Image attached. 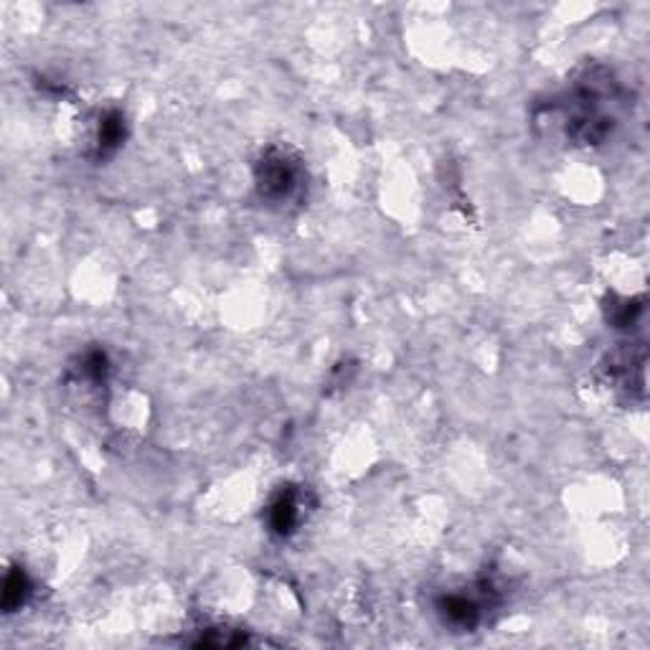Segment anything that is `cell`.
<instances>
[{
	"label": "cell",
	"instance_id": "obj_1",
	"mask_svg": "<svg viewBox=\"0 0 650 650\" xmlns=\"http://www.w3.org/2000/svg\"><path fill=\"white\" fill-rule=\"evenodd\" d=\"M615 104L618 102H615L612 79H600L597 69H587L557 104L567 138L575 145H600L618 125Z\"/></svg>",
	"mask_w": 650,
	"mask_h": 650
},
{
	"label": "cell",
	"instance_id": "obj_2",
	"mask_svg": "<svg viewBox=\"0 0 650 650\" xmlns=\"http://www.w3.org/2000/svg\"><path fill=\"white\" fill-rule=\"evenodd\" d=\"M254 191L270 206H287L303 199L307 173L303 158L287 145H267L254 161Z\"/></svg>",
	"mask_w": 650,
	"mask_h": 650
},
{
	"label": "cell",
	"instance_id": "obj_3",
	"mask_svg": "<svg viewBox=\"0 0 650 650\" xmlns=\"http://www.w3.org/2000/svg\"><path fill=\"white\" fill-rule=\"evenodd\" d=\"M504 595L490 577H478L476 582L460 590H447L435 597V612L445 628L453 632H476L488 615L498 608Z\"/></svg>",
	"mask_w": 650,
	"mask_h": 650
},
{
	"label": "cell",
	"instance_id": "obj_4",
	"mask_svg": "<svg viewBox=\"0 0 650 650\" xmlns=\"http://www.w3.org/2000/svg\"><path fill=\"white\" fill-rule=\"evenodd\" d=\"M305 514H307V490L297 486H283L267 504V511H265L267 531L280 541L293 539V536L301 531Z\"/></svg>",
	"mask_w": 650,
	"mask_h": 650
},
{
	"label": "cell",
	"instance_id": "obj_5",
	"mask_svg": "<svg viewBox=\"0 0 650 650\" xmlns=\"http://www.w3.org/2000/svg\"><path fill=\"white\" fill-rule=\"evenodd\" d=\"M128 138V122L120 110H108L100 118V125H97V138H94V161H110L122 145H125Z\"/></svg>",
	"mask_w": 650,
	"mask_h": 650
},
{
	"label": "cell",
	"instance_id": "obj_6",
	"mask_svg": "<svg viewBox=\"0 0 650 650\" xmlns=\"http://www.w3.org/2000/svg\"><path fill=\"white\" fill-rule=\"evenodd\" d=\"M33 595V582L29 572L21 565L8 567L3 577V597H0V605H3L6 615H16L26 608V602L31 600Z\"/></svg>",
	"mask_w": 650,
	"mask_h": 650
},
{
	"label": "cell",
	"instance_id": "obj_7",
	"mask_svg": "<svg viewBox=\"0 0 650 650\" xmlns=\"http://www.w3.org/2000/svg\"><path fill=\"white\" fill-rule=\"evenodd\" d=\"M108 372H110L108 354H104V351H100V348L87 351V354L79 358V366H77L79 379L100 384V382H104V376H108Z\"/></svg>",
	"mask_w": 650,
	"mask_h": 650
},
{
	"label": "cell",
	"instance_id": "obj_8",
	"mask_svg": "<svg viewBox=\"0 0 650 650\" xmlns=\"http://www.w3.org/2000/svg\"><path fill=\"white\" fill-rule=\"evenodd\" d=\"M605 311H608V323H612L615 328H630V325L640 318V313H643V305L636 301H618V297H610Z\"/></svg>",
	"mask_w": 650,
	"mask_h": 650
}]
</instances>
